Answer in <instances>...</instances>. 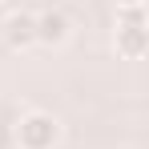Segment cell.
Here are the masks:
<instances>
[{
    "label": "cell",
    "instance_id": "cell-5",
    "mask_svg": "<svg viewBox=\"0 0 149 149\" xmlns=\"http://www.w3.org/2000/svg\"><path fill=\"white\" fill-rule=\"evenodd\" d=\"M117 28H145V4H137V8H117Z\"/></svg>",
    "mask_w": 149,
    "mask_h": 149
},
{
    "label": "cell",
    "instance_id": "cell-2",
    "mask_svg": "<svg viewBox=\"0 0 149 149\" xmlns=\"http://www.w3.org/2000/svg\"><path fill=\"white\" fill-rule=\"evenodd\" d=\"M69 16L61 12V8H45V12H36V45H45V49H61L65 40H69Z\"/></svg>",
    "mask_w": 149,
    "mask_h": 149
},
{
    "label": "cell",
    "instance_id": "cell-6",
    "mask_svg": "<svg viewBox=\"0 0 149 149\" xmlns=\"http://www.w3.org/2000/svg\"><path fill=\"white\" fill-rule=\"evenodd\" d=\"M117 8H137V4H145V0H113Z\"/></svg>",
    "mask_w": 149,
    "mask_h": 149
},
{
    "label": "cell",
    "instance_id": "cell-1",
    "mask_svg": "<svg viewBox=\"0 0 149 149\" xmlns=\"http://www.w3.org/2000/svg\"><path fill=\"white\" fill-rule=\"evenodd\" d=\"M61 141V121L45 109H28L16 121V145L20 149H52Z\"/></svg>",
    "mask_w": 149,
    "mask_h": 149
},
{
    "label": "cell",
    "instance_id": "cell-3",
    "mask_svg": "<svg viewBox=\"0 0 149 149\" xmlns=\"http://www.w3.org/2000/svg\"><path fill=\"white\" fill-rule=\"evenodd\" d=\"M4 45L8 49H16V52H24L36 45V12H8L4 16Z\"/></svg>",
    "mask_w": 149,
    "mask_h": 149
},
{
    "label": "cell",
    "instance_id": "cell-4",
    "mask_svg": "<svg viewBox=\"0 0 149 149\" xmlns=\"http://www.w3.org/2000/svg\"><path fill=\"white\" fill-rule=\"evenodd\" d=\"M113 49L121 52L125 61H141V56H145V49H149V32H145V28H117Z\"/></svg>",
    "mask_w": 149,
    "mask_h": 149
}]
</instances>
